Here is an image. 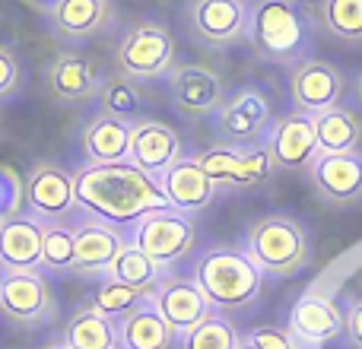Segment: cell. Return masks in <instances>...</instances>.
Segmentation results:
<instances>
[{"label": "cell", "instance_id": "35", "mask_svg": "<svg viewBox=\"0 0 362 349\" xmlns=\"http://www.w3.org/2000/svg\"><path fill=\"white\" fill-rule=\"evenodd\" d=\"M19 80H23V70H19L16 54H13V48L0 45V99H6V95L16 93Z\"/></svg>", "mask_w": 362, "mask_h": 349}, {"label": "cell", "instance_id": "18", "mask_svg": "<svg viewBox=\"0 0 362 349\" xmlns=\"http://www.w3.org/2000/svg\"><path fill=\"white\" fill-rule=\"evenodd\" d=\"M150 305L163 314V321L172 327V333L185 337L191 327H197L204 321V314L210 312L204 292L197 289L194 280H169L156 289V295L150 299Z\"/></svg>", "mask_w": 362, "mask_h": 349}, {"label": "cell", "instance_id": "21", "mask_svg": "<svg viewBox=\"0 0 362 349\" xmlns=\"http://www.w3.org/2000/svg\"><path fill=\"white\" fill-rule=\"evenodd\" d=\"M124 248V235L105 223H83L74 229V270L80 273H108L115 257Z\"/></svg>", "mask_w": 362, "mask_h": 349}, {"label": "cell", "instance_id": "17", "mask_svg": "<svg viewBox=\"0 0 362 349\" xmlns=\"http://www.w3.org/2000/svg\"><path fill=\"white\" fill-rule=\"evenodd\" d=\"M45 225L29 216H13L0 223V267L10 273H35L42 267Z\"/></svg>", "mask_w": 362, "mask_h": 349}, {"label": "cell", "instance_id": "23", "mask_svg": "<svg viewBox=\"0 0 362 349\" xmlns=\"http://www.w3.org/2000/svg\"><path fill=\"white\" fill-rule=\"evenodd\" d=\"M83 150H86L89 165H108V162H127L131 159V124L118 118L89 121L83 131Z\"/></svg>", "mask_w": 362, "mask_h": 349}, {"label": "cell", "instance_id": "32", "mask_svg": "<svg viewBox=\"0 0 362 349\" xmlns=\"http://www.w3.org/2000/svg\"><path fill=\"white\" fill-rule=\"evenodd\" d=\"M144 299L146 295L140 292V289H131V286H124V283H118V280H105L99 286V292H95L93 308L99 314H105V318H124V314L134 312Z\"/></svg>", "mask_w": 362, "mask_h": 349}, {"label": "cell", "instance_id": "25", "mask_svg": "<svg viewBox=\"0 0 362 349\" xmlns=\"http://www.w3.org/2000/svg\"><path fill=\"white\" fill-rule=\"evenodd\" d=\"M340 312L321 295H302L289 312V331L305 343H327L340 333Z\"/></svg>", "mask_w": 362, "mask_h": 349}, {"label": "cell", "instance_id": "7", "mask_svg": "<svg viewBox=\"0 0 362 349\" xmlns=\"http://www.w3.org/2000/svg\"><path fill=\"white\" fill-rule=\"evenodd\" d=\"M187 25L200 45L210 48L238 45L251 35V4L248 0H191Z\"/></svg>", "mask_w": 362, "mask_h": 349}, {"label": "cell", "instance_id": "3", "mask_svg": "<svg viewBox=\"0 0 362 349\" xmlns=\"http://www.w3.org/2000/svg\"><path fill=\"white\" fill-rule=\"evenodd\" d=\"M245 254L257 264L261 273L274 276H296L305 270L312 257L308 235L293 216H261L251 223L248 238H245Z\"/></svg>", "mask_w": 362, "mask_h": 349}, {"label": "cell", "instance_id": "4", "mask_svg": "<svg viewBox=\"0 0 362 349\" xmlns=\"http://www.w3.org/2000/svg\"><path fill=\"white\" fill-rule=\"evenodd\" d=\"M308 35V19L296 0H257L251 6V38L264 54L293 61Z\"/></svg>", "mask_w": 362, "mask_h": 349}, {"label": "cell", "instance_id": "2", "mask_svg": "<svg viewBox=\"0 0 362 349\" xmlns=\"http://www.w3.org/2000/svg\"><path fill=\"white\" fill-rule=\"evenodd\" d=\"M194 283L204 292L210 308L238 312V308H248L261 295L264 273L245 251L216 248L200 257L197 270H194Z\"/></svg>", "mask_w": 362, "mask_h": 349}, {"label": "cell", "instance_id": "1", "mask_svg": "<svg viewBox=\"0 0 362 349\" xmlns=\"http://www.w3.org/2000/svg\"><path fill=\"white\" fill-rule=\"evenodd\" d=\"M76 181V203L93 216L108 223H134L144 213L169 206L156 178L140 172L134 162H108L86 165Z\"/></svg>", "mask_w": 362, "mask_h": 349}, {"label": "cell", "instance_id": "10", "mask_svg": "<svg viewBox=\"0 0 362 349\" xmlns=\"http://www.w3.org/2000/svg\"><path fill=\"white\" fill-rule=\"evenodd\" d=\"M197 165L206 172V178L213 184H261L270 172L276 169L274 159H270L267 146L261 150H238V146H216V150H206L197 156Z\"/></svg>", "mask_w": 362, "mask_h": 349}, {"label": "cell", "instance_id": "14", "mask_svg": "<svg viewBox=\"0 0 362 349\" xmlns=\"http://www.w3.org/2000/svg\"><path fill=\"white\" fill-rule=\"evenodd\" d=\"M181 156V137L163 121H140L131 127V159L150 178H163Z\"/></svg>", "mask_w": 362, "mask_h": 349}, {"label": "cell", "instance_id": "34", "mask_svg": "<svg viewBox=\"0 0 362 349\" xmlns=\"http://www.w3.org/2000/svg\"><path fill=\"white\" fill-rule=\"evenodd\" d=\"M248 343L255 349H296V340L283 327H255L248 333Z\"/></svg>", "mask_w": 362, "mask_h": 349}, {"label": "cell", "instance_id": "27", "mask_svg": "<svg viewBox=\"0 0 362 349\" xmlns=\"http://www.w3.org/2000/svg\"><path fill=\"white\" fill-rule=\"evenodd\" d=\"M64 346L67 349H118V331L112 318L99 314L95 308H83L70 318L64 331Z\"/></svg>", "mask_w": 362, "mask_h": 349}, {"label": "cell", "instance_id": "8", "mask_svg": "<svg viewBox=\"0 0 362 349\" xmlns=\"http://www.w3.org/2000/svg\"><path fill=\"white\" fill-rule=\"evenodd\" d=\"M213 114L216 134L232 146H255L274 124V108L261 89H238Z\"/></svg>", "mask_w": 362, "mask_h": 349}, {"label": "cell", "instance_id": "39", "mask_svg": "<svg viewBox=\"0 0 362 349\" xmlns=\"http://www.w3.org/2000/svg\"><path fill=\"white\" fill-rule=\"evenodd\" d=\"M359 93H362V86H359Z\"/></svg>", "mask_w": 362, "mask_h": 349}, {"label": "cell", "instance_id": "28", "mask_svg": "<svg viewBox=\"0 0 362 349\" xmlns=\"http://www.w3.org/2000/svg\"><path fill=\"white\" fill-rule=\"evenodd\" d=\"M159 270L163 267L153 264L137 244H124L121 254L115 257V264L108 267V276L118 280V283H124V286H131V289H140L144 295H150L159 283Z\"/></svg>", "mask_w": 362, "mask_h": 349}, {"label": "cell", "instance_id": "15", "mask_svg": "<svg viewBox=\"0 0 362 349\" xmlns=\"http://www.w3.org/2000/svg\"><path fill=\"white\" fill-rule=\"evenodd\" d=\"M25 203L29 213L38 219H61L76 206V181L61 165H38L25 184Z\"/></svg>", "mask_w": 362, "mask_h": 349}, {"label": "cell", "instance_id": "37", "mask_svg": "<svg viewBox=\"0 0 362 349\" xmlns=\"http://www.w3.org/2000/svg\"><path fill=\"white\" fill-rule=\"evenodd\" d=\"M45 349H67L64 343H51V346H45Z\"/></svg>", "mask_w": 362, "mask_h": 349}, {"label": "cell", "instance_id": "16", "mask_svg": "<svg viewBox=\"0 0 362 349\" xmlns=\"http://www.w3.org/2000/svg\"><path fill=\"white\" fill-rule=\"evenodd\" d=\"M289 89H293V102L299 112L321 114L340 102V95H344V76L327 61H302L293 70Z\"/></svg>", "mask_w": 362, "mask_h": 349}, {"label": "cell", "instance_id": "6", "mask_svg": "<svg viewBox=\"0 0 362 349\" xmlns=\"http://www.w3.org/2000/svg\"><path fill=\"white\" fill-rule=\"evenodd\" d=\"M197 242V229L187 219V213L175 206H159L137 219V232H134V244L159 267L181 261Z\"/></svg>", "mask_w": 362, "mask_h": 349}, {"label": "cell", "instance_id": "33", "mask_svg": "<svg viewBox=\"0 0 362 349\" xmlns=\"http://www.w3.org/2000/svg\"><path fill=\"white\" fill-rule=\"evenodd\" d=\"M74 229L67 225H45L42 238V267L48 270H74Z\"/></svg>", "mask_w": 362, "mask_h": 349}, {"label": "cell", "instance_id": "19", "mask_svg": "<svg viewBox=\"0 0 362 349\" xmlns=\"http://www.w3.org/2000/svg\"><path fill=\"white\" fill-rule=\"evenodd\" d=\"M48 89L57 102L67 105H83V102L95 99L102 89V80L95 73V64L89 57L67 51V54L54 57V64L48 67Z\"/></svg>", "mask_w": 362, "mask_h": 349}, {"label": "cell", "instance_id": "22", "mask_svg": "<svg viewBox=\"0 0 362 349\" xmlns=\"http://www.w3.org/2000/svg\"><path fill=\"white\" fill-rule=\"evenodd\" d=\"M51 25L57 35L83 42V38L99 35L112 19V4L108 0H54L48 10Z\"/></svg>", "mask_w": 362, "mask_h": 349}, {"label": "cell", "instance_id": "38", "mask_svg": "<svg viewBox=\"0 0 362 349\" xmlns=\"http://www.w3.org/2000/svg\"><path fill=\"white\" fill-rule=\"evenodd\" d=\"M238 349H255V346H251V343H242V346H238Z\"/></svg>", "mask_w": 362, "mask_h": 349}, {"label": "cell", "instance_id": "20", "mask_svg": "<svg viewBox=\"0 0 362 349\" xmlns=\"http://www.w3.org/2000/svg\"><path fill=\"white\" fill-rule=\"evenodd\" d=\"M169 206L181 213H197L216 197V184L206 178V172L197 165V159H178L169 172L159 178Z\"/></svg>", "mask_w": 362, "mask_h": 349}, {"label": "cell", "instance_id": "29", "mask_svg": "<svg viewBox=\"0 0 362 349\" xmlns=\"http://www.w3.org/2000/svg\"><path fill=\"white\" fill-rule=\"evenodd\" d=\"M238 346H242V340H238L232 321L216 312H206L204 321L181 337V349H238Z\"/></svg>", "mask_w": 362, "mask_h": 349}, {"label": "cell", "instance_id": "9", "mask_svg": "<svg viewBox=\"0 0 362 349\" xmlns=\"http://www.w3.org/2000/svg\"><path fill=\"white\" fill-rule=\"evenodd\" d=\"M312 184L327 203L346 206L362 200V153H315L308 162Z\"/></svg>", "mask_w": 362, "mask_h": 349}, {"label": "cell", "instance_id": "5", "mask_svg": "<svg viewBox=\"0 0 362 349\" xmlns=\"http://www.w3.org/2000/svg\"><path fill=\"white\" fill-rule=\"evenodd\" d=\"M175 67V38L159 23H137L118 42V70L127 80H156Z\"/></svg>", "mask_w": 362, "mask_h": 349}, {"label": "cell", "instance_id": "31", "mask_svg": "<svg viewBox=\"0 0 362 349\" xmlns=\"http://www.w3.org/2000/svg\"><path fill=\"white\" fill-rule=\"evenodd\" d=\"M99 102H102V114L127 121V124L140 112V93L134 86V80H127V76H112V80L102 83Z\"/></svg>", "mask_w": 362, "mask_h": 349}, {"label": "cell", "instance_id": "30", "mask_svg": "<svg viewBox=\"0 0 362 349\" xmlns=\"http://www.w3.org/2000/svg\"><path fill=\"white\" fill-rule=\"evenodd\" d=\"M321 19L340 42H362V0H321Z\"/></svg>", "mask_w": 362, "mask_h": 349}, {"label": "cell", "instance_id": "13", "mask_svg": "<svg viewBox=\"0 0 362 349\" xmlns=\"http://www.w3.org/2000/svg\"><path fill=\"white\" fill-rule=\"evenodd\" d=\"M267 153L276 169H305L318 153V137H315V121L305 112H289L270 127Z\"/></svg>", "mask_w": 362, "mask_h": 349}, {"label": "cell", "instance_id": "36", "mask_svg": "<svg viewBox=\"0 0 362 349\" xmlns=\"http://www.w3.org/2000/svg\"><path fill=\"white\" fill-rule=\"evenodd\" d=\"M344 324H346V331H350V340L362 349V302H356V305L346 312Z\"/></svg>", "mask_w": 362, "mask_h": 349}, {"label": "cell", "instance_id": "26", "mask_svg": "<svg viewBox=\"0 0 362 349\" xmlns=\"http://www.w3.org/2000/svg\"><path fill=\"white\" fill-rule=\"evenodd\" d=\"M318 153H353L362 140V118L350 108H327L321 114H312Z\"/></svg>", "mask_w": 362, "mask_h": 349}, {"label": "cell", "instance_id": "11", "mask_svg": "<svg viewBox=\"0 0 362 349\" xmlns=\"http://www.w3.org/2000/svg\"><path fill=\"white\" fill-rule=\"evenodd\" d=\"M0 312L19 324H45L54 318L57 305L48 292V283L38 273H10L0 276Z\"/></svg>", "mask_w": 362, "mask_h": 349}, {"label": "cell", "instance_id": "12", "mask_svg": "<svg viewBox=\"0 0 362 349\" xmlns=\"http://www.w3.org/2000/svg\"><path fill=\"white\" fill-rule=\"evenodd\" d=\"M172 102L181 114H213L226 102V86L204 64H175L169 73Z\"/></svg>", "mask_w": 362, "mask_h": 349}, {"label": "cell", "instance_id": "24", "mask_svg": "<svg viewBox=\"0 0 362 349\" xmlns=\"http://www.w3.org/2000/svg\"><path fill=\"white\" fill-rule=\"evenodd\" d=\"M172 343L175 333L150 302H140L134 312L121 318L118 349H172Z\"/></svg>", "mask_w": 362, "mask_h": 349}]
</instances>
